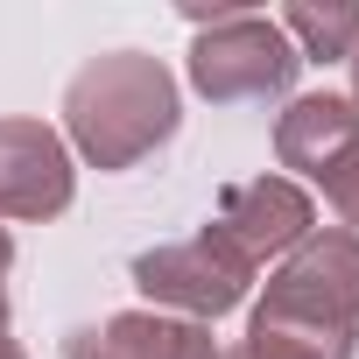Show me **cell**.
<instances>
[{
  "mask_svg": "<svg viewBox=\"0 0 359 359\" xmlns=\"http://www.w3.org/2000/svg\"><path fill=\"white\" fill-rule=\"evenodd\" d=\"M275 29L296 43V57L310 64H331V57H352L359 50V8L352 0H338V8H317V0H296V8L275 15Z\"/></svg>",
  "mask_w": 359,
  "mask_h": 359,
  "instance_id": "cell-10",
  "label": "cell"
},
{
  "mask_svg": "<svg viewBox=\"0 0 359 359\" xmlns=\"http://www.w3.org/2000/svg\"><path fill=\"white\" fill-rule=\"evenodd\" d=\"M78 198V169L57 127L0 120V219H64Z\"/></svg>",
  "mask_w": 359,
  "mask_h": 359,
  "instance_id": "cell-6",
  "label": "cell"
},
{
  "mask_svg": "<svg viewBox=\"0 0 359 359\" xmlns=\"http://www.w3.org/2000/svg\"><path fill=\"white\" fill-rule=\"evenodd\" d=\"M134 289L155 310H176V317H191V324H212V317H226V310L247 303L254 261L205 219V233H191V240H169V247L134 254Z\"/></svg>",
  "mask_w": 359,
  "mask_h": 359,
  "instance_id": "cell-3",
  "label": "cell"
},
{
  "mask_svg": "<svg viewBox=\"0 0 359 359\" xmlns=\"http://www.w3.org/2000/svg\"><path fill=\"white\" fill-rule=\"evenodd\" d=\"M99 345L113 359H226L212 324H191V317H162V310H120L106 317Z\"/></svg>",
  "mask_w": 359,
  "mask_h": 359,
  "instance_id": "cell-8",
  "label": "cell"
},
{
  "mask_svg": "<svg viewBox=\"0 0 359 359\" xmlns=\"http://www.w3.org/2000/svg\"><path fill=\"white\" fill-rule=\"evenodd\" d=\"M191 29H198V43H191V85H198V99H212V106L289 99L303 57L275 29V15H254V8L233 0V8H212V15L191 8Z\"/></svg>",
  "mask_w": 359,
  "mask_h": 359,
  "instance_id": "cell-2",
  "label": "cell"
},
{
  "mask_svg": "<svg viewBox=\"0 0 359 359\" xmlns=\"http://www.w3.org/2000/svg\"><path fill=\"white\" fill-rule=\"evenodd\" d=\"M352 141H359V106L338 99V92H303V99H289V113L275 120V155H282V169L310 176V184H317Z\"/></svg>",
  "mask_w": 359,
  "mask_h": 359,
  "instance_id": "cell-7",
  "label": "cell"
},
{
  "mask_svg": "<svg viewBox=\"0 0 359 359\" xmlns=\"http://www.w3.org/2000/svg\"><path fill=\"white\" fill-rule=\"evenodd\" d=\"M345 64H352V106H359V50H352V57H345Z\"/></svg>",
  "mask_w": 359,
  "mask_h": 359,
  "instance_id": "cell-15",
  "label": "cell"
},
{
  "mask_svg": "<svg viewBox=\"0 0 359 359\" xmlns=\"http://www.w3.org/2000/svg\"><path fill=\"white\" fill-rule=\"evenodd\" d=\"M176 78L148 50H106L64 85V148H78L92 169H134L176 134Z\"/></svg>",
  "mask_w": 359,
  "mask_h": 359,
  "instance_id": "cell-1",
  "label": "cell"
},
{
  "mask_svg": "<svg viewBox=\"0 0 359 359\" xmlns=\"http://www.w3.org/2000/svg\"><path fill=\"white\" fill-rule=\"evenodd\" d=\"M317 191H324V205H331L345 226H359V141H352V148L317 176Z\"/></svg>",
  "mask_w": 359,
  "mask_h": 359,
  "instance_id": "cell-11",
  "label": "cell"
},
{
  "mask_svg": "<svg viewBox=\"0 0 359 359\" xmlns=\"http://www.w3.org/2000/svg\"><path fill=\"white\" fill-rule=\"evenodd\" d=\"M8 268H15V240L0 226V331H8Z\"/></svg>",
  "mask_w": 359,
  "mask_h": 359,
  "instance_id": "cell-13",
  "label": "cell"
},
{
  "mask_svg": "<svg viewBox=\"0 0 359 359\" xmlns=\"http://www.w3.org/2000/svg\"><path fill=\"white\" fill-rule=\"evenodd\" d=\"M0 359H29V352H22V345H15L8 331H0Z\"/></svg>",
  "mask_w": 359,
  "mask_h": 359,
  "instance_id": "cell-14",
  "label": "cell"
},
{
  "mask_svg": "<svg viewBox=\"0 0 359 359\" xmlns=\"http://www.w3.org/2000/svg\"><path fill=\"white\" fill-rule=\"evenodd\" d=\"M64 359H113V352L99 345V331H71V345H64Z\"/></svg>",
  "mask_w": 359,
  "mask_h": 359,
  "instance_id": "cell-12",
  "label": "cell"
},
{
  "mask_svg": "<svg viewBox=\"0 0 359 359\" xmlns=\"http://www.w3.org/2000/svg\"><path fill=\"white\" fill-rule=\"evenodd\" d=\"M359 331H338V324H317V317H289V310H268L254 303L247 317V338L233 359H352Z\"/></svg>",
  "mask_w": 359,
  "mask_h": 359,
  "instance_id": "cell-9",
  "label": "cell"
},
{
  "mask_svg": "<svg viewBox=\"0 0 359 359\" xmlns=\"http://www.w3.org/2000/svg\"><path fill=\"white\" fill-rule=\"evenodd\" d=\"M212 226L261 268V261H289L310 233H317V205L303 184H289V176H247V184H226L219 191V212Z\"/></svg>",
  "mask_w": 359,
  "mask_h": 359,
  "instance_id": "cell-5",
  "label": "cell"
},
{
  "mask_svg": "<svg viewBox=\"0 0 359 359\" xmlns=\"http://www.w3.org/2000/svg\"><path fill=\"white\" fill-rule=\"evenodd\" d=\"M268 310L317 317L338 331H359V233H310L275 275H268Z\"/></svg>",
  "mask_w": 359,
  "mask_h": 359,
  "instance_id": "cell-4",
  "label": "cell"
}]
</instances>
